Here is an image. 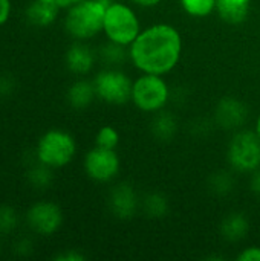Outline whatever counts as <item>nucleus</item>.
Instances as JSON below:
<instances>
[{"instance_id":"nucleus-2","label":"nucleus","mask_w":260,"mask_h":261,"mask_svg":"<svg viewBox=\"0 0 260 261\" xmlns=\"http://www.w3.org/2000/svg\"><path fill=\"white\" fill-rule=\"evenodd\" d=\"M113 0H83L67 8L64 17L66 32L74 40H89L103 32L107 6Z\"/></svg>"},{"instance_id":"nucleus-13","label":"nucleus","mask_w":260,"mask_h":261,"mask_svg":"<svg viewBox=\"0 0 260 261\" xmlns=\"http://www.w3.org/2000/svg\"><path fill=\"white\" fill-rule=\"evenodd\" d=\"M219 232L225 242L239 243L250 232V220L244 213L233 211L222 219V222L219 225Z\"/></svg>"},{"instance_id":"nucleus-20","label":"nucleus","mask_w":260,"mask_h":261,"mask_svg":"<svg viewBox=\"0 0 260 261\" xmlns=\"http://www.w3.org/2000/svg\"><path fill=\"white\" fill-rule=\"evenodd\" d=\"M208 190L216 197H227L236 188V179L231 171L219 170L210 174L208 177Z\"/></svg>"},{"instance_id":"nucleus-32","label":"nucleus","mask_w":260,"mask_h":261,"mask_svg":"<svg viewBox=\"0 0 260 261\" xmlns=\"http://www.w3.org/2000/svg\"><path fill=\"white\" fill-rule=\"evenodd\" d=\"M46 2H51V3H54L55 6H58L60 9H63V8H70L72 5H75V3H80V2H83V0H46Z\"/></svg>"},{"instance_id":"nucleus-3","label":"nucleus","mask_w":260,"mask_h":261,"mask_svg":"<svg viewBox=\"0 0 260 261\" xmlns=\"http://www.w3.org/2000/svg\"><path fill=\"white\" fill-rule=\"evenodd\" d=\"M227 162L234 173L251 174L260 168V138L256 130L233 132L227 145Z\"/></svg>"},{"instance_id":"nucleus-34","label":"nucleus","mask_w":260,"mask_h":261,"mask_svg":"<svg viewBox=\"0 0 260 261\" xmlns=\"http://www.w3.org/2000/svg\"><path fill=\"white\" fill-rule=\"evenodd\" d=\"M0 251H2V245H0Z\"/></svg>"},{"instance_id":"nucleus-8","label":"nucleus","mask_w":260,"mask_h":261,"mask_svg":"<svg viewBox=\"0 0 260 261\" xmlns=\"http://www.w3.org/2000/svg\"><path fill=\"white\" fill-rule=\"evenodd\" d=\"M84 171L93 182L109 184L121 171L120 156L115 150L95 145L84 156Z\"/></svg>"},{"instance_id":"nucleus-27","label":"nucleus","mask_w":260,"mask_h":261,"mask_svg":"<svg viewBox=\"0 0 260 261\" xmlns=\"http://www.w3.org/2000/svg\"><path fill=\"white\" fill-rule=\"evenodd\" d=\"M14 249H15V254H17V255H20V257H28V255L32 254L34 245H32V242H31L29 239H20V240L15 243Z\"/></svg>"},{"instance_id":"nucleus-22","label":"nucleus","mask_w":260,"mask_h":261,"mask_svg":"<svg viewBox=\"0 0 260 261\" xmlns=\"http://www.w3.org/2000/svg\"><path fill=\"white\" fill-rule=\"evenodd\" d=\"M181 8L192 17H207L216 11V0H179Z\"/></svg>"},{"instance_id":"nucleus-4","label":"nucleus","mask_w":260,"mask_h":261,"mask_svg":"<svg viewBox=\"0 0 260 261\" xmlns=\"http://www.w3.org/2000/svg\"><path fill=\"white\" fill-rule=\"evenodd\" d=\"M103 32L107 40L130 46L141 32V23L133 8L113 0L106 11Z\"/></svg>"},{"instance_id":"nucleus-26","label":"nucleus","mask_w":260,"mask_h":261,"mask_svg":"<svg viewBox=\"0 0 260 261\" xmlns=\"http://www.w3.org/2000/svg\"><path fill=\"white\" fill-rule=\"evenodd\" d=\"M55 261H84L86 260V255L83 252H80L78 249H69V251H64L58 255L54 257Z\"/></svg>"},{"instance_id":"nucleus-17","label":"nucleus","mask_w":260,"mask_h":261,"mask_svg":"<svg viewBox=\"0 0 260 261\" xmlns=\"http://www.w3.org/2000/svg\"><path fill=\"white\" fill-rule=\"evenodd\" d=\"M60 8L46 0H34L26 8V20L37 28H46L52 24L58 15Z\"/></svg>"},{"instance_id":"nucleus-24","label":"nucleus","mask_w":260,"mask_h":261,"mask_svg":"<svg viewBox=\"0 0 260 261\" xmlns=\"http://www.w3.org/2000/svg\"><path fill=\"white\" fill-rule=\"evenodd\" d=\"M18 226V214L9 205L0 206V234H11Z\"/></svg>"},{"instance_id":"nucleus-9","label":"nucleus","mask_w":260,"mask_h":261,"mask_svg":"<svg viewBox=\"0 0 260 261\" xmlns=\"http://www.w3.org/2000/svg\"><path fill=\"white\" fill-rule=\"evenodd\" d=\"M29 228L38 236H52L63 225V211L54 202H37L26 213Z\"/></svg>"},{"instance_id":"nucleus-21","label":"nucleus","mask_w":260,"mask_h":261,"mask_svg":"<svg viewBox=\"0 0 260 261\" xmlns=\"http://www.w3.org/2000/svg\"><path fill=\"white\" fill-rule=\"evenodd\" d=\"M26 179L29 182L31 187L37 188V190H46L51 187L52 184V168L38 162L37 165L31 167L29 171L26 173Z\"/></svg>"},{"instance_id":"nucleus-11","label":"nucleus","mask_w":260,"mask_h":261,"mask_svg":"<svg viewBox=\"0 0 260 261\" xmlns=\"http://www.w3.org/2000/svg\"><path fill=\"white\" fill-rule=\"evenodd\" d=\"M107 205L112 216L120 220H130L141 210V197L132 184L120 182L109 191Z\"/></svg>"},{"instance_id":"nucleus-10","label":"nucleus","mask_w":260,"mask_h":261,"mask_svg":"<svg viewBox=\"0 0 260 261\" xmlns=\"http://www.w3.org/2000/svg\"><path fill=\"white\" fill-rule=\"evenodd\" d=\"M248 115V106L242 99L236 96H225L219 99V102L216 104L213 121L215 125L225 132H238L245 127Z\"/></svg>"},{"instance_id":"nucleus-15","label":"nucleus","mask_w":260,"mask_h":261,"mask_svg":"<svg viewBox=\"0 0 260 261\" xmlns=\"http://www.w3.org/2000/svg\"><path fill=\"white\" fill-rule=\"evenodd\" d=\"M253 0H216L218 15L228 24H242L250 14Z\"/></svg>"},{"instance_id":"nucleus-14","label":"nucleus","mask_w":260,"mask_h":261,"mask_svg":"<svg viewBox=\"0 0 260 261\" xmlns=\"http://www.w3.org/2000/svg\"><path fill=\"white\" fill-rule=\"evenodd\" d=\"M178 127L179 124L175 113L166 109L153 113V118L150 121V133L158 142H170L172 139H175Z\"/></svg>"},{"instance_id":"nucleus-25","label":"nucleus","mask_w":260,"mask_h":261,"mask_svg":"<svg viewBox=\"0 0 260 261\" xmlns=\"http://www.w3.org/2000/svg\"><path fill=\"white\" fill-rule=\"evenodd\" d=\"M238 261H260V246H247L238 254Z\"/></svg>"},{"instance_id":"nucleus-19","label":"nucleus","mask_w":260,"mask_h":261,"mask_svg":"<svg viewBox=\"0 0 260 261\" xmlns=\"http://www.w3.org/2000/svg\"><path fill=\"white\" fill-rule=\"evenodd\" d=\"M170 202L166 194L153 191L141 199V211L150 219H162L169 214Z\"/></svg>"},{"instance_id":"nucleus-7","label":"nucleus","mask_w":260,"mask_h":261,"mask_svg":"<svg viewBox=\"0 0 260 261\" xmlns=\"http://www.w3.org/2000/svg\"><path fill=\"white\" fill-rule=\"evenodd\" d=\"M97 98L110 106H124L132 101L133 80L120 67H104L93 78Z\"/></svg>"},{"instance_id":"nucleus-30","label":"nucleus","mask_w":260,"mask_h":261,"mask_svg":"<svg viewBox=\"0 0 260 261\" xmlns=\"http://www.w3.org/2000/svg\"><path fill=\"white\" fill-rule=\"evenodd\" d=\"M11 15V0H0V26L8 21Z\"/></svg>"},{"instance_id":"nucleus-28","label":"nucleus","mask_w":260,"mask_h":261,"mask_svg":"<svg viewBox=\"0 0 260 261\" xmlns=\"http://www.w3.org/2000/svg\"><path fill=\"white\" fill-rule=\"evenodd\" d=\"M14 90V80L8 75L0 76V98L8 96Z\"/></svg>"},{"instance_id":"nucleus-16","label":"nucleus","mask_w":260,"mask_h":261,"mask_svg":"<svg viewBox=\"0 0 260 261\" xmlns=\"http://www.w3.org/2000/svg\"><path fill=\"white\" fill-rule=\"evenodd\" d=\"M95 98H97V92H95L93 81H87V80H77L75 83L70 84L66 93L67 104L75 110L87 109Z\"/></svg>"},{"instance_id":"nucleus-18","label":"nucleus","mask_w":260,"mask_h":261,"mask_svg":"<svg viewBox=\"0 0 260 261\" xmlns=\"http://www.w3.org/2000/svg\"><path fill=\"white\" fill-rule=\"evenodd\" d=\"M98 58L103 61V64L106 67H120L126 61H130L129 46H124V44L107 40V43H104L100 47Z\"/></svg>"},{"instance_id":"nucleus-33","label":"nucleus","mask_w":260,"mask_h":261,"mask_svg":"<svg viewBox=\"0 0 260 261\" xmlns=\"http://www.w3.org/2000/svg\"><path fill=\"white\" fill-rule=\"evenodd\" d=\"M254 130H256L257 136L260 138V113H259V116H257V121H256V127H254Z\"/></svg>"},{"instance_id":"nucleus-1","label":"nucleus","mask_w":260,"mask_h":261,"mask_svg":"<svg viewBox=\"0 0 260 261\" xmlns=\"http://www.w3.org/2000/svg\"><path fill=\"white\" fill-rule=\"evenodd\" d=\"M130 63L141 73L167 75L179 63L182 55V37L169 23H155L141 29L129 46Z\"/></svg>"},{"instance_id":"nucleus-31","label":"nucleus","mask_w":260,"mask_h":261,"mask_svg":"<svg viewBox=\"0 0 260 261\" xmlns=\"http://www.w3.org/2000/svg\"><path fill=\"white\" fill-rule=\"evenodd\" d=\"M133 5L139 6V8H155L158 6L162 0H130Z\"/></svg>"},{"instance_id":"nucleus-23","label":"nucleus","mask_w":260,"mask_h":261,"mask_svg":"<svg viewBox=\"0 0 260 261\" xmlns=\"http://www.w3.org/2000/svg\"><path fill=\"white\" fill-rule=\"evenodd\" d=\"M120 144V133L116 132L115 127L112 125H104L97 132L95 136V145L103 147V148H110V150H116Z\"/></svg>"},{"instance_id":"nucleus-6","label":"nucleus","mask_w":260,"mask_h":261,"mask_svg":"<svg viewBox=\"0 0 260 261\" xmlns=\"http://www.w3.org/2000/svg\"><path fill=\"white\" fill-rule=\"evenodd\" d=\"M77 153V142L74 136L64 130L46 132L37 144L38 162L51 168H63L72 162Z\"/></svg>"},{"instance_id":"nucleus-29","label":"nucleus","mask_w":260,"mask_h":261,"mask_svg":"<svg viewBox=\"0 0 260 261\" xmlns=\"http://www.w3.org/2000/svg\"><path fill=\"white\" fill-rule=\"evenodd\" d=\"M250 190L251 193L260 199V168L256 170L254 173H251V179H250Z\"/></svg>"},{"instance_id":"nucleus-12","label":"nucleus","mask_w":260,"mask_h":261,"mask_svg":"<svg viewBox=\"0 0 260 261\" xmlns=\"http://www.w3.org/2000/svg\"><path fill=\"white\" fill-rule=\"evenodd\" d=\"M64 61H66L67 69L72 73L86 75L93 69L95 61H97V54L93 52V49L90 46H87L86 43L77 40L66 50Z\"/></svg>"},{"instance_id":"nucleus-5","label":"nucleus","mask_w":260,"mask_h":261,"mask_svg":"<svg viewBox=\"0 0 260 261\" xmlns=\"http://www.w3.org/2000/svg\"><path fill=\"white\" fill-rule=\"evenodd\" d=\"M170 99V87L162 75L141 73L133 80L132 101L133 106L144 113H156L166 109Z\"/></svg>"}]
</instances>
